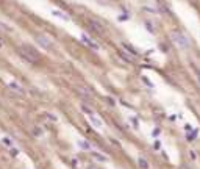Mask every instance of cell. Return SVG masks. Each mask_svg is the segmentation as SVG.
<instances>
[{
    "label": "cell",
    "instance_id": "44dd1931",
    "mask_svg": "<svg viewBox=\"0 0 200 169\" xmlns=\"http://www.w3.org/2000/svg\"><path fill=\"white\" fill-rule=\"evenodd\" d=\"M0 28H3V30H9V27H8V25H5V24H2V22H0Z\"/></svg>",
    "mask_w": 200,
    "mask_h": 169
},
{
    "label": "cell",
    "instance_id": "2e32d148",
    "mask_svg": "<svg viewBox=\"0 0 200 169\" xmlns=\"http://www.w3.org/2000/svg\"><path fill=\"white\" fill-rule=\"evenodd\" d=\"M92 157H94V158H96V160H97V161H100V163L107 161V158H105L103 155H100V154H97V152H94V154H92Z\"/></svg>",
    "mask_w": 200,
    "mask_h": 169
},
{
    "label": "cell",
    "instance_id": "30bf717a",
    "mask_svg": "<svg viewBox=\"0 0 200 169\" xmlns=\"http://www.w3.org/2000/svg\"><path fill=\"white\" fill-rule=\"evenodd\" d=\"M52 16H55V17H58V19H61V20H69V16L67 14H64V13H61V11H58V9H52Z\"/></svg>",
    "mask_w": 200,
    "mask_h": 169
},
{
    "label": "cell",
    "instance_id": "ba28073f",
    "mask_svg": "<svg viewBox=\"0 0 200 169\" xmlns=\"http://www.w3.org/2000/svg\"><path fill=\"white\" fill-rule=\"evenodd\" d=\"M89 25L94 28V31H97V33H103V31H105L103 25L100 24L99 20H94V19H92V20H89Z\"/></svg>",
    "mask_w": 200,
    "mask_h": 169
},
{
    "label": "cell",
    "instance_id": "5b68a950",
    "mask_svg": "<svg viewBox=\"0 0 200 169\" xmlns=\"http://www.w3.org/2000/svg\"><path fill=\"white\" fill-rule=\"evenodd\" d=\"M77 92H78V94L83 97V99H86V100H92V91L88 88V86H78V88H77Z\"/></svg>",
    "mask_w": 200,
    "mask_h": 169
},
{
    "label": "cell",
    "instance_id": "ac0fdd59",
    "mask_svg": "<svg viewBox=\"0 0 200 169\" xmlns=\"http://www.w3.org/2000/svg\"><path fill=\"white\" fill-rule=\"evenodd\" d=\"M142 81H144V83H146V85L149 86V88H153V83H152V81H150L147 77H142Z\"/></svg>",
    "mask_w": 200,
    "mask_h": 169
},
{
    "label": "cell",
    "instance_id": "7c38bea8",
    "mask_svg": "<svg viewBox=\"0 0 200 169\" xmlns=\"http://www.w3.org/2000/svg\"><path fill=\"white\" fill-rule=\"evenodd\" d=\"M77 144H78V147L81 150H91V144L88 143V141H85V139H80Z\"/></svg>",
    "mask_w": 200,
    "mask_h": 169
},
{
    "label": "cell",
    "instance_id": "d4e9b609",
    "mask_svg": "<svg viewBox=\"0 0 200 169\" xmlns=\"http://www.w3.org/2000/svg\"><path fill=\"white\" fill-rule=\"evenodd\" d=\"M89 169H94V168H89Z\"/></svg>",
    "mask_w": 200,
    "mask_h": 169
},
{
    "label": "cell",
    "instance_id": "d6986e66",
    "mask_svg": "<svg viewBox=\"0 0 200 169\" xmlns=\"http://www.w3.org/2000/svg\"><path fill=\"white\" fill-rule=\"evenodd\" d=\"M33 132H35V136H41V135H42V130H41V128H38V127H36L35 130H33Z\"/></svg>",
    "mask_w": 200,
    "mask_h": 169
},
{
    "label": "cell",
    "instance_id": "9a60e30c",
    "mask_svg": "<svg viewBox=\"0 0 200 169\" xmlns=\"http://www.w3.org/2000/svg\"><path fill=\"white\" fill-rule=\"evenodd\" d=\"M120 55L124 57V58H125V61H128V63H131V61H133V58H135L133 55H130V53H127L125 50H122V52H120Z\"/></svg>",
    "mask_w": 200,
    "mask_h": 169
},
{
    "label": "cell",
    "instance_id": "cb8c5ba5",
    "mask_svg": "<svg viewBox=\"0 0 200 169\" xmlns=\"http://www.w3.org/2000/svg\"><path fill=\"white\" fill-rule=\"evenodd\" d=\"M0 47H2V42H0Z\"/></svg>",
    "mask_w": 200,
    "mask_h": 169
},
{
    "label": "cell",
    "instance_id": "7a4b0ae2",
    "mask_svg": "<svg viewBox=\"0 0 200 169\" xmlns=\"http://www.w3.org/2000/svg\"><path fill=\"white\" fill-rule=\"evenodd\" d=\"M19 55L28 63H36L39 59V53H38L36 49H33L30 46H20L19 49Z\"/></svg>",
    "mask_w": 200,
    "mask_h": 169
},
{
    "label": "cell",
    "instance_id": "7402d4cb",
    "mask_svg": "<svg viewBox=\"0 0 200 169\" xmlns=\"http://www.w3.org/2000/svg\"><path fill=\"white\" fill-rule=\"evenodd\" d=\"M189 155H191V158H192V160H196V154H194L192 150H189Z\"/></svg>",
    "mask_w": 200,
    "mask_h": 169
},
{
    "label": "cell",
    "instance_id": "52a82bcc",
    "mask_svg": "<svg viewBox=\"0 0 200 169\" xmlns=\"http://www.w3.org/2000/svg\"><path fill=\"white\" fill-rule=\"evenodd\" d=\"M89 121H91V124H92L96 128H102V127H103V122L100 121V118L96 116V113H94V114H89Z\"/></svg>",
    "mask_w": 200,
    "mask_h": 169
},
{
    "label": "cell",
    "instance_id": "603a6c76",
    "mask_svg": "<svg viewBox=\"0 0 200 169\" xmlns=\"http://www.w3.org/2000/svg\"><path fill=\"white\" fill-rule=\"evenodd\" d=\"M161 147V144H159V141H157V143H155V149H159Z\"/></svg>",
    "mask_w": 200,
    "mask_h": 169
},
{
    "label": "cell",
    "instance_id": "8fae6325",
    "mask_svg": "<svg viewBox=\"0 0 200 169\" xmlns=\"http://www.w3.org/2000/svg\"><path fill=\"white\" fill-rule=\"evenodd\" d=\"M2 144H3V146H7L8 149H11V147H16V144L13 143V139L8 138V136H3V138H2Z\"/></svg>",
    "mask_w": 200,
    "mask_h": 169
},
{
    "label": "cell",
    "instance_id": "4fadbf2b",
    "mask_svg": "<svg viewBox=\"0 0 200 169\" xmlns=\"http://www.w3.org/2000/svg\"><path fill=\"white\" fill-rule=\"evenodd\" d=\"M138 165H139L141 169H149V163H147V160H146L144 157H139V158H138Z\"/></svg>",
    "mask_w": 200,
    "mask_h": 169
},
{
    "label": "cell",
    "instance_id": "6da1fadb",
    "mask_svg": "<svg viewBox=\"0 0 200 169\" xmlns=\"http://www.w3.org/2000/svg\"><path fill=\"white\" fill-rule=\"evenodd\" d=\"M170 39L177 47L181 49V50H188V49L191 47V42H189V39H188V36L185 33H181V31H172Z\"/></svg>",
    "mask_w": 200,
    "mask_h": 169
},
{
    "label": "cell",
    "instance_id": "e0dca14e",
    "mask_svg": "<svg viewBox=\"0 0 200 169\" xmlns=\"http://www.w3.org/2000/svg\"><path fill=\"white\" fill-rule=\"evenodd\" d=\"M46 118H49L52 122H57V121H58V118L55 116V114H52V113H46Z\"/></svg>",
    "mask_w": 200,
    "mask_h": 169
},
{
    "label": "cell",
    "instance_id": "ffe728a7",
    "mask_svg": "<svg viewBox=\"0 0 200 169\" xmlns=\"http://www.w3.org/2000/svg\"><path fill=\"white\" fill-rule=\"evenodd\" d=\"M152 135L155 136V138H157V136L159 135V128H155V130H153V132H152Z\"/></svg>",
    "mask_w": 200,
    "mask_h": 169
},
{
    "label": "cell",
    "instance_id": "8992f818",
    "mask_svg": "<svg viewBox=\"0 0 200 169\" xmlns=\"http://www.w3.org/2000/svg\"><path fill=\"white\" fill-rule=\"evenodd\" d=\"M7 86L9 89H13L14 92H17V94H24V88H22L20 83H17V81H8Z\"/></svg>",
    "mask_w": 200,
    "mask_h": 169
},
{
    "label": "cell",
    "instance_id": "277c9868",
    "mask_svg": "<svg viewBox=\"0 0 200 169\" xmlns=\"http://www.w3.org/2000/svg\"><path fill=\"white\" fill-rule=\"evenodd\" d=\"M80 41H81V42H83V44H85V46H88L89 49H92V50H96V52H97L99 49H100V47L96 44V42H94V41L91 39V38L88 36V35H85V33H81V35H80Z\"/></svg>",
    "mask_w": 200,
    "mask_h": 169
},
{
    "label": "cell",
    "instance_id": "9c48e42d",
    "mask_svg": "<svg viewBox=\"0 0 200 169\" xmlns=\"http://www.w3.org/2000/svg\"><path fill=\"white\" fill-rule=\"evenodd\" d=\"M122 49L127 52V53H130V55H133V57H138V52H136V49L133 47V46H130V44H122Z\"/></svg>",
    "mask_w": 200,
    "mask_h": 169
},
{
    "label": "cell",
    "instance_id": "3957f363",
    "mask_svg": "<svg viewBox=\"0 0 200 169\" xmlns=\"http://www.w3.org/2000/svg\"><path fill=\"white\" fill-rule=\"evenodd\" d=\"M35 41H36L38 46L46 49V50H52L53 49V41L50 39L47 35H35Z\"/></svg>",
    "mask_w": 200,
    "mask_h": 169
},
{
    "label": "cell",
    "instance_id": "5bb4252c",
    "mask_svg": "<svg viewBox=\"0 0 200 169\" xmlns=\"http://www.w3.org/2000/svg\"><path fill=\"white\" fill-rule=\"evenodd\" d=\"M80 108H81V111H83V113H86V114H94V110H92L91 107H88L86 103H81Z\"/></svg>",
    "mask_w": 200,
    "mask_h": 169
}]
</instances>
